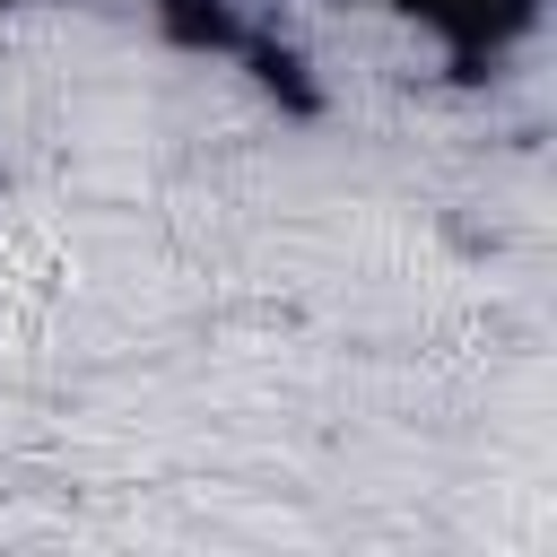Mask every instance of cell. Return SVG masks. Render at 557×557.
Returning a JSON list of instances; mask_svg holds the SVG:
<instances>
[{"mask_svg": "<svg viewBox=\"0 0 557 557\" xmlns=\"http://www.w3.org/2000/svg\"><path fill=\"white\" fill-rule=\"evenodd\" d=\"M383 9H400L453 70H496L540 26V0H383Z\"/></svg>", "mask_w": 557, "mask_h": 557, "instance_id": "6da1fadb", "label": "cell"}]
</instances>
